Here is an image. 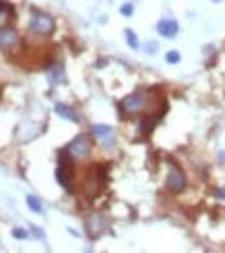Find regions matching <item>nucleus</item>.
Instances as JSON below:
<instances>
[{
    "mask_svg": "<svg viewBox=\"0 0 225 253\" xmlns=\"http://www.w3.org/2000/svg\"><path fill=\"white\" fill-rule=\"evenodd\" d=\"M27 206L31 212H35V214H44V206H41V202L35 197V195H27Z\"/></svg>",
    "mask_w": 225,
    "mask_h": 253,
    "instance_id": "14",
    "label": "nucleus"
},
{
    "mask_svg": "<svg viewBox=\"0 0 225 253\" xmlns=\"http://www.w3.org/2000/svg\"><path fill=\"white\" fill-rule=\"evenodd\" d=\"M132 10H134V6H132L130 2H126V4L120 8V13H122L124 17H132Z\"/></svg>",
    "mask_w": 225,
    "mask_h": 253,
    "instance_id": "17",
    "label": "nucleus"
},
{
    "mask_svg": "<svg viewBox=\"0 0 225 253\" xmlns=\"http://www.w3.org/2000/svg\"><path fill=\"white\" fill-rule=\"evenodd\" d=\"M13 15H15V6L6 2V0H0V27H4Z\"/></svg>",
    "mask_w": 225,
    "mask_h": 253,
    "instance_id": "11",
    "label": "nucleus"
},
{
    "mask_svg": "<svg viewBox=\"0 0 225 253\" xmlns=\"http://www.w3.org/2000/svg\"><path fill=\"white\" fill-rule=\"evenodd\" d=\"M48 79H50L52 85H58V83L64 81V67H62V62L52 65V69L48 71Z\"/></svg>",
    "mask_w": 225,
    "mask_h": 253,
    "instance_id": "10",
    "label": "nucleus"
},
{
    "mask_svg": "<svg viewBox=\"0 0 225 253\" xmlns=\"http://www.w3.org/2000/svg\"><path fill=\"white\" fill-rule=\"evenodd\" d=\"M155 50H157V44H155V42H151V44H147V52H149V54H153Z\"/></svg>",
    "mask_w": 225,
    "mask_h": 253,
    "instance_id": "19",
    "label": "nucleus"
},
{
    "mask_svg": "<svg viewBox=\"0 0 225 253\" xmlns=\"http://www.w3.org/2000/svg\"><path fill=\"white\" fill-rule=\"evenodd\" d=\"M155 119H151V117H145V119H141L138 121V131H141L143 135H149L153 131V126H155Z\"/></svg>",
    "mask_w": 225,
    "mask_h": 253,
    "instance_id": "13",
    "label": "nucleus"
},
{
    "mask_svg": "<svg viewBox=\"0 0 225 253\" xmlns=\"http://www.w3.org/2000/svg\"><path fill=\"white\" fill-rule=\"evenodd\" d=\"M56 181L60 187L66 189V191H72V176H70V170L64 164H60L56 168Z\"/></svg>",
    "mask_w": 225,
    "mask_h": 253,
    "instance_id": "8",
    "label": "nucleus"
},
{
    "mask_svg": "<svg viewBox=\"0 0 225 253\" xmlns=\"http://www.w3.org/2000/svg\"><path fill=\"white\" fill-rule=\"evenodd\" d=\"M56 114L58 117H62V119H66V121H70V123H79L81 119H79V114L74 112V108H70V106H66V104H56Z\"/></svg>",
    "mask_w": 225,
    "mask_h": 253,
    "instance_id": "9",
    "label": "nucleus"
},
{
    "mask_svg": "<svg viewBox=\"0 0 225 253\" xmlns=\"http://www.w3.org/2000/svg\"><path fill=\"white\" fill-rule=\"evenodd\" d=\"M126 42H128V46L130 48H138V38L134 36L132 29H126Z\"/></svg>",
    "mask_w": 225,
    "mask_h": 253,
    "instance_id": "15",
    "label": "nucleus"
},
{
    "mask_svg": "<svg viewBox=\"0 0 225 253\" xmlns=\"http://www.w3.org/2000/svg\"><path fill=\"white\" fill-rule=\"evenodd\" d=\"M145 106H147V96L143 91H134L120 102V114H124V117H134V114L143 112Z\"/></svg>",
    "mask_w": 225,
    "mask_h": 253,
    "instance_id": "1",
    "label": "nucleus"
},
{
    "mask_svg": "<svg viewBox=\"0 0 225 253\" xmlns=\"http://www.w3.org/2000/svg\"><path fill=\"white\" fill-rule=\"evenodd\" d=\"M56 23L54 19H52L48 13H39V10H33V15H31V21H29V29L33 31L37 36H50L52 31H54Z\"/></svg>",
    "mask_w": 225,
    "mask_h": 253,
    "instance_id": "2",
    "label": "nucleus"
},
{
    "mask_svg": "<svg viewBox=\"0 0 225 253\" xmlns=\"http://www.w3.org/2000/svg\"><path fill=\"white\" fill-rule=\"evenodd\" d=\"M165 187L169 189L171 193H182V191L186 189V174L182 172L178 166H171V168H169V172H167Z\"/></svg>",
    "mask_w": 225,
    "mask_h": 253,
    "instance_id": "4",
    "label": "nucleus"
},
{
    "mask_svg": "<svg viewBox=\"0 0 225 253\" xmlns=\"http://www.w3.org/2000/svg\"><path fill=\"white\" fill-rule=\"evenodd\" d=\"M19 44V34L13 27H0V48H13Z\"/></svg>",
    "mask_w": 225,
    "mask_h": 253,
    "instance_id": "6",
    "label": "nucleus"
},
{
    "mask_svg": "<svg viewBox=\"0 0 225 253\" xmlns=\"http://www.w3.org/2000/svg\"><path fill=\"white\" fill-rule=\"evenodd\" d=\"M213 2H221V0H213Z\"/></svg>",
    "mask_w": 225,
    "mask_h": 253,
    "instance_id": "21",
    "label": "nucleus"
},
{
    "mask_svg": "<svg viewBox=\"0 0 225 253\" xmlns=\"http://www.w3.org/2000/svg\"><path fill=\"white\" fill-rule=\"evenodd\" d=\"M165 60L169 62V65H176V62H180V54L176 50H171V52H167V56H165Z\"/></svg>",
    "mask_w": 225,
    "mask_h": 253,
    "instance_id": "16",
    "label": "nucleus"
},
{
    "mask_svg": "<svg viewBox=\"0 0 225 253\" xmlns=\"http://www.w3.org/2000/svg\"><path fill=\"white\" fill-rule=\"evenodd\" d=\"M13 237H15V239H25L27 233H25L23 228H15V230H13Z\"/></svg>",
    "mask_w": 225,
    "mask_h": 253,
    "instance_id": "18",
    "label": "nucleus"
},
{
    "mask_svg": "<svg viewBox=\"0 0 225 253\" xmlns=\"http://www.w3.org/2000/svg\"><path fill=\"white\" fill-rule=\"evenodd\" d=\"M91 133L97 137L101 143H105V145L114 143V129H112V126H108V125H95L91 129Z\"/></svg>",
    "mask_w": 225,
    "mask_h": 253,
    "instance_id": "7",
    "label": "nucleus"
},
{
    "mask_svg": "<svg viewBox=\"0 0 225 253\" xmlns=\"http://www.w3.org/2000/svg\"><path fill=\"white\" fill-rule=\"evenodd\" d=\"M178 21L176 19H161L157 23V31H159V36H163V38H176L178 36Z\"/></svg>",
    "mask_w": 225,
    "mask_h": 253,
    "instance_id": "5",
    "label": "nucleus"
},
{
    "mask_svg": "<svg viewBox=\"0 0 225 253\" xmlns=\"http://www.w3.org/2000/svg\"><path fill=\"white\" fill-rule=\"evenodd\" d=\"M101 216H93L89 222H87V233H89V237L91 239H95V237H99L101 235Z\"/></svg>",
    "mask_w": 225,
    "mask_h": 253,
    "instance_id": "12",
    "label": "nucleus"
},
{
    "mask_svg": "<svg viewBox=\"0 0 225 253\" xmlns=\"http://www.w3.org/2000/svg\"><path fill=\"white\" fill-rule=\"evenodd\" d=\"M66 154L72 158V160H85V158H89V154H91L89 137H85V135L74 137V139L66 145Z\"/></svg>",
    "mask_w": 225,
    "mask_h": 253,
    "instance_id": "3",
    "label": "nucleus"
},
{
    "mask_svg": "<svg viewBox=\"0 0 225 253\" xmlns=\"http://www.w3.org/2000/svg\"><path fill=\"white\" fill-rule=\"evenodd\" d=\"M33 235H35V237H37V239H44V233H41V230H39V228H37V226H35V228H33Z\"/></svg>",
    "mask_w": 225,
    "mask_h": 253,
    "instance_id": "20",
    "label": "nucleus"
}]
</instances>
